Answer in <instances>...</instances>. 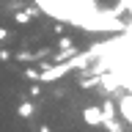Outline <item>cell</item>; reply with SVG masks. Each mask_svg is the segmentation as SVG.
I'll return each instance as SVG.
<instances>
[{"label":"cell","instance_id":"8992f818","mask_svg":"<svg viewBox=\"0 0 132 132\" xmlns=\"http://www.w3.org/2000/svg\"><path fill=\"white\" fill-rule=\"evenodd\" d=\"M102 113H105V121L107 118H116V102H110V99L102 102Z\"/></svg>","mask_w":132,"mask_h":132},{"label":"cell","instance_id":"52a82bcc","mask_svg":"<svg viewBox=\"0 0 132 132\" xmlns=\"http://www.w3.org/2000/svg\"><path fill=\"white\" fill-rule=\"evenodd\" d=\"M39 72H41V69H33V66H28V69H25V72H22V77H25V80H39Z\"/></svg>","mask_w":132,"mask_h":132},{"label":"cell","instance_id":"7c38bea8","mask_svg":"<svg viewBox=\"0 0 132 132\" xmlns=\"http://www.w3.org/2000/svg\"><path fill=\"white\" fill-rule=\"evenodd\" d=\"M8 39V30H6V28H0V41H6Z\"/></svg>","mask_w":132,"mask_h":132},{"label":"cell","instance_id":"3957f363","mask_svg":"<svg viewBox=\"0 0 132 132\" xmlns=\"http://www.w3.org/2000/svg\"><path fill=\"white\" fill-rule=\"evenodd\" d=\"M116 107L121 110L124 121H132V96H129V91H124V96L118 94V99H116Z\"/></svg>","mask_w":132,"mask_h":132},{"label":"cell","instance_id":"9c48e42d","mask_svg":"<svg viewBox=\"0 0 132 132\" xmlns=\"http://www.w3.org/2000/svg\"><path fill=\"white\" fill-rule=\"evenodd\" d=\"M30 96H41V82H39V80H33V85H30Z\"/></svg>","mask_w":132,"mask_h":132},{"label":"cell","instance_id":"ba28073f","mask_svg":"<svg viewBox=\"0 0 132 132\" xmlns=\"http://www.w3.org/2000/svg\"><path fill=\"white\" fill-rule=\"evenodd\" d=\"M74 41H72V36H61L58 39V50H66V47H72Z\"/></svg>","mask_w":132,"mask_h":132},{"label":"cell","instance_id":"277c9868","mask_svg":"<svg viewBox=\"0 0 132 132\" xmlns=\"http://www.w3.org/2000/svg\"><path fill=\"white\" fill-rule=\"evenodd\" d=\"M33 113H36V105H33L30 99H22L19 107H16V116H19V118H30Z\"/></svg>","mask_w":132,"mask_h":132},{"label":"cell","instance_id":"8fae6325","mask_svg":"<svg viewBox=\"0 0 132 132\" xmlns=\"http://www.w3.org/2000/svg\"><path fill=\"white\" fill-rule=\"evenodd\" d=\"M52 96H58V99L66 96V88H55V91H52Z\"/></svg>","mask_w":132,"mask_h":132},{"label":"cell","instance_id":"7a4b0ae2","mask_svg":"<svg viewBox=\"0 0 132 132\" xmlns=\"http://www.w3.org/2000/svg\"><path fill=\"white\" fill-rule=\"evenodd\" d=\"M39 14H41V8H36V6H28V8H14V22H16V25H28L30 19H36Z\"/></svg>","mask_w":132,"mask_h":132},{"label":"cell","instance_id":"5b68a950","mask_svg":"<svg viewBox=\"0 0 132 132\" xmlns=\"http://www.w3.org/2000/svg\"><path fill=\"white\" fill-rule=\"evenodd\" d=\"M11 58L22 61V63H36V52H28V50H22V52H16V55H11Z\"/></svg>","mask_w":132,"mask_h":132},{"label":"cell","instance_id":"6da1fadb","mask_svg":"<svg viewBox=\"0 0 132 132\" xmlns=\"http://www.w3.org/2000/svg\"><path fill=\"white\" fill-rule=\"evenodd\" d=\"M82 121L91 124V127H102V121H105V113H102V107H96V105L82 107Z\"/></svg>","mask_w":132,"mask_h":132},{"label":"cell","instance_id":"30bf717a","mask_svg":"<svg viewBox=\"0 0 132 132\" xmlns=\"http://www.w3.org/2000/svg\"><path fill=\"white\" fill-rule=\"evenodd\" d=\"M11 55H14V52H8V50H0V63H8V61H11Z\"/></svg>","mask_w":132,"mask_h":132}]
</instances>
